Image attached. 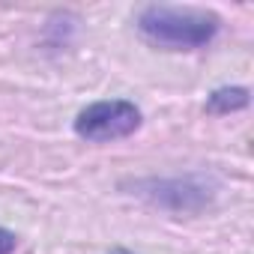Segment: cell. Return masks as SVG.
<instances>
[{"label": "cell", "instance_id": "cell-2", "mask_svg": "<svg viewBox=\"0 0 254 254\" xmlns=\"http://www.w3.org/2000/svg\"><path fill=\"white\" fill-rule=\"evenodd\" d=\"M132 191L138 197H144L153 206L171 209V212H200L209 206L215 186L206 177H150V180H138L132 186Z\"/></svg>", "mask_w": 254, "mask_h": 254}, {"label": "cell", "instance_id": "cell-1", "mask_svg": "<svg viewBox=\"0 0 254 254\" xmlns=\"http://www.w3.org/2000/svg\"><path fill=\"white\" fill-rule=\"evenodd\" d=\"M221 18L203 6H165L153 3L138 12V30L159 48L194 51L215 39Z\"/></svg>", "mask_w": 254, "mask_h": 254}, {"label": "cell", "instance_id": "cell-4", "mask_svg": "<svg viewBox=\"0 0 254 254\" xmlns=\"http://www.w3.org/2000/svg\"><path fill=\"white\" fill-rule=\"evenodd\" d=\"M248 105V90L245 87H221L206 99V111L212 114H230Z\"/></svg>", "mask_w": 254, "mask_h": 254}, {"label": "cell", "instance_id": "cell-5", "mask_svg": "<svg viewBox=\"0 0 254 254\" xmlns=\"http://www.w3.org/2000/svg\"><path fill=\"white\" fill-rule=\"evenodd\" d=\"M15 245H18V236L6 227H0V254H12Z\"/></svg>", "mask_w": 254, "mask_h": 254}, {"label": "cell", "instance_id": "cell-3", "mask_svg": "<svg viewBox=\"0 0 254 254\" xmlns=\"http://www.w3.org/2000/svg\"><path fill=\"white\" fill-rule=\"evenodd\" d=\"M138 126H141L138 105L126 99H102L87 105L75 117V135L93 144H108V141L129 138Z\"/></svg>", "mask_w": 254, "mask_h": 254}]
</instances>
